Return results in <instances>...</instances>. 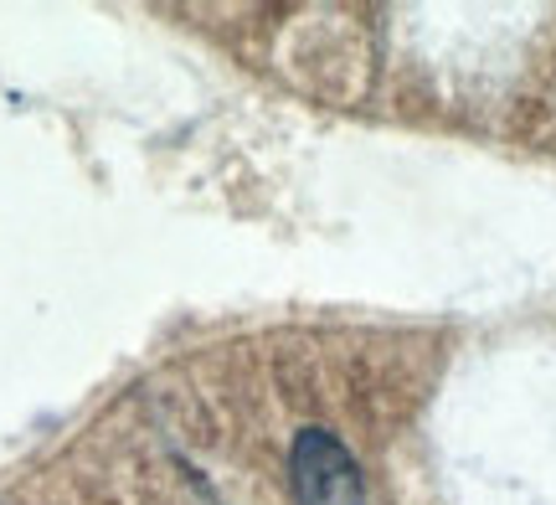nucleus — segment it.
I'll return each instance as SVG.
<instances>
[{
  "mask_svg": "<svg viewBox=\"0 0 556 505\" xmlns=\"http://www.w3.org/2000/svg\"><path fill=\"white\" fill-rule=\"evenodd\" d=\"M289 475H294L299 505H366V485H361L351 449L340 444L336 433H325V428H304L294 439Z\"/></svg>",
  "mask_w": 556,
  "mask_h": 505,
  "instance_id": "1",
  "label": "nucleus"
}]
</instances>
